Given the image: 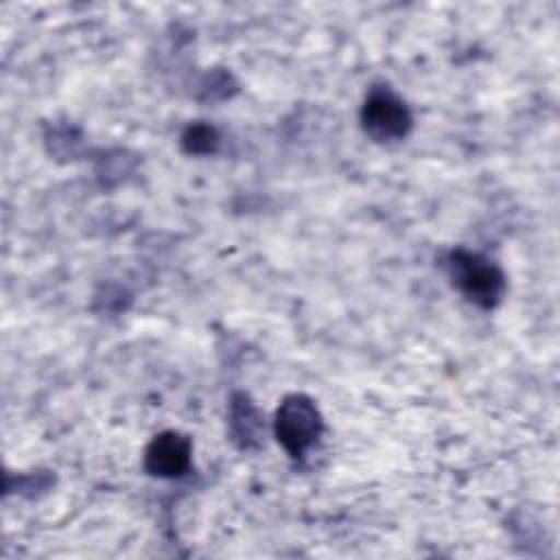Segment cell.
Listing matches in <instances>:
<instances>
[{
  "instance_id": "1",
  "label": "cell",
  "mask_w": 560,
  "mask_h": 560,
  "mask_svg": "<svg viewBox=\"0 0 560 560\" xmlns=\"http://www.w3.org/2000/svg\"><path fill=\"white\" fill-rule=\"evenodd\" d=\"M451 284L475 306L494 308L501 304L508 280L503 269L479 252L455 247L444 260Z\"/></svg>"
},
{
  "instance_id": "2",
  "label": "cell",
  "mask_w": 560,
  "mask_h": 560,
  "mask_svg": "<svg viewBox=\"0 0 560 560\" xmlns=\"http://www.w3.org/2000/svg\"><path fill=\"white\" fill-rule=\"evenodd\" d=\"M324 433V418L313 398L289 394L280 400L273 416V435L289 457L300 459Z\"/></svg>"
},
{
  "instance_id": "3",
  "label": "cell",
  "mask_w": 560,
  "mask_h": 560,
  "mask_svg": "<svg viewBox=\"0 0 560 560\" xmlns=\"http://www.w3.org/2000/svg\"><path fill=\"white\" fill-rule=\"evenodd\" d=\"M359 120L363 133L381 144L407 138L413 127V116L405 98L383 83L372 85L365 94Z\"/></svg>"
},
{
  "instance_id": "4",
  "label": "cell",
  "mask_w": 560,
  "mask_h": 560,
  "mask_svg": "<svg viewBox=\"0 0 560 560\" xmlns=\"http://www.w3.org/2000/svg\"><path fill=\"white\" fill-rule=\"evenodd\" d=\"M144 470L151 477L175 479L190 470L192 464V442L179 431H162L151 438L142 457Z\"/></svg>"
},
{
  "instance_id": "5",
  "label": "cell",
  "mask_w": 560,
  "mask_h": 560,
  "mask_svg": "<svg viewBox=\"0 0 560 560\" xmlns=\"http://www.w3.org/2000/svg\"><path fill=\"white\" fill-rule=\"evenodd\" d=\"M230 431H232V440L241 446V448H254L260 442L262 435V416L256 409V405L249 400L247 394H234L230 398Z\"/></svg>"
},
{
  "instance_id": "6",
  "label": "cell",
  "mask_w": 560,
  "mask_h": 560,
  "mask_svg": "<svg viewBox=\"0 0 560 560\" xmlns=\"http://www.w3.org/2000/svg\"><path fill=\"white\" fill-rule=\"evenodd\" d=\"M179 144H182V151L188 155H212L221 144V136L214 125L195 120L186 125V129L182 131Z\"/></svg>"
}]
</instances>
